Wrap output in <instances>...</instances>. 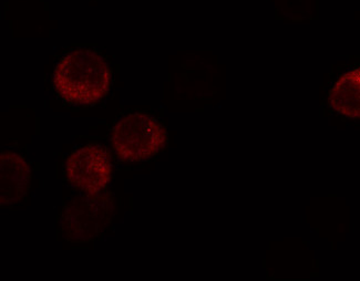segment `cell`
Returning <instances> with one entry per match:
<instances>
[{
  "instance_id": "cell-2",
  "label": "cell",
  "mask_w": 360,
  "mask_h": 281,
  "mask_svg": "<svg viewBox=\"0 0 360 281\" xmlns=\"http://www.w3.org/2000/svg\"><path fill=\"white\" fill-rule=\"evenodd\" d=\"M167 134L162 126L146 113L127 115L115 124L112 142L123 161H144L165 146Z\"/></svg>"
},
{
  "instance_id": "cell-1",
  "label": "cell",
  "mask_w": 360,
  "mask_h": 281,
  "mask_svg": "<svg viewBox=\"0 0 360 281\" xmlns=\"http://www.w3.org/2000/svg\"><path fill=\"white\" fill-rule=\"evenodd\" d=\"M55 86L69 103L94 105L107 93L110 70L103 58L90 50H78L63 58L55 71Z\"/></svg>"
},
{
  "instance_id": "cell-5",
  "label": "cell",
  "mask_w": 360,
  "mask_h": 281,
  "mask_svg": "<svg viewBox=\"0 0 360 281\" xmlns=\"http://www.w3.org/2000/svg\"><path fill=\"white\" fill-rule=\"evenodd\" d=\"M1 180L3 182L6 181V184L1 185V188L11 182V186L3 194V197L7 195L13 201V188L16 190L17 198L25 193L24 188L28 184V166L16 154L3 153L1 155Z\"/></svg>"
},
{
  "instance_id": "cell-3",
  "label": "cell",
  "mask_w": 360,
  "mask_h": 281,
  "mask_svg": "<svg viewBox=\"0 0 360 281\" xmlns=\"http://www.w3.org/2000/svg\"><path fill=\"white\" fill-rule=\"evenodd\" d=\"M65 171L72 184L90 192H97L109 182L112 163L107 150L89 144L70 154Z\"/></svg>"
},
{
  "instance_id": "cell-4",
  "label": "cell",
  "mask_w": 360,
  "mask_h": 281,
  "mask_svg": "<svg viewBox=\"0 0 360 281\" xmlns=\"http://www.w3.org/2000/svg\"><path fill=\"white\" fill-rule=\"evenodd\" d=\"M333 109L340 115L360 119V69L345 73L329 94Z\"/></svg>"
}]
</instances>
